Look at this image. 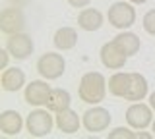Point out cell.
<instances>
[{
  "mask_svg": "<svg viewBox=\"0 0 155 139\" xmlns=\"http://www.w3.org/2000/svg\"><path fill=\"white\" fill-rule=\"evenodd\" d=\"M6 49L10 50L12 58L16 60H27L29 56L33 54V39L27 35V33H14V35H8L6 39Z\"/></svg>",
  "mask_w": 155,
  "mask_h": 139,
  "instance_id": "8",
  "label": "cell"
},
{
  "mask_svg": "<svg viewBox=\"0 0 155 139\" xmlns=\"http://www.w3.org/2000/svg\"><path fill=\"white\" fill-rule=\"evenodd\" d=\"M109 139H136V133L130 128H114L109 131Z\"/></svg>",
  "mask_w": 155,
  "mask_h": 139,
  "instance_id": "20",
  "label": "cell"
},
{
  "mask_svg": "<svg viewBox=\"0 0 155 139\" xmlns=\"http://www.w3.org/2000/svg\"><path fill=\"white\" fill-rule=\"evenodd\" d=\"M149 106H151V108L155 110V91H153L151 95H149Z\"/></svg>",
  "mask_w": 155,
  "mask_h": 139,
  "instance_id": "25",
  "label": "cell"
},
{
  "mask_svg": "<svg viewBox=\"0 0 155 139\" xmlns=\"http://www.w3.org/2000/svg\"><path fill=\"white\" fill-rule=\"evenodd\" d=\"M0 85H2V91H8V93H16L25 85V74L19 68H6L0 75Z\"/></svg>",
  "mask_w": 155,
  "mask_h": 139,
  "instance_id": "13",
  "label": "cell"
},
{
  "mask_svg": "<svg viewBox=\"0 0 155 139\" xmlns=\"http://www.w3.org/2000/svg\"><path fill=\"white\" fill-rule=\"evenodd\" d=\"M25 27V14L21 12L19 6H10L4 8L0 14V31L4 35H14V33H21Z\"/></svg>",
  "mask_w": 155,
  "mask_h": 139,
  "instance_id": "7",
  "label": "cell"
},
{
  "mask_svg": "<svg viewBox=\"0 0 155 139\" xmlns=\"http://www.w3.org/2000/svg\"><path fill=\"white\" fill-rule=\"evenodd\" d=\"M126 122L132 129H145L153 124V108L143 103H132L126 110Z\"/></svg>",
  "mask_w": 155,
  "mask_h": 139,
  "instance_id": "5",
  "label": "cell"
},
{
  "mask_svg": "<svg viewBox=\"0 0 155 139\" xmlns=\"http://www.w3.org/2000/svg\"><path fill=\"white\" fill-rule=\"evenodd\" d=\"M52 126H56V122L51 116L48 108L47 110H43V108L31 110L25 118V128L31 137H47L52 131Z\"/></svg>",
  "mask_w": 155,
  "mask_h": 139,
  "instance_id": "2",
  "label": "cell"
},
{
  "mask_svg": "<svg viewBox=\"0 0 155 139\" xmlns=\"http://www.w3.org/2000/svg\"><path fill=\"white\" fill-rule=\"evenodd\" d=\"M99 56H101L103 66H105V68H109V70H122L124 66H126V58H128V56L118 49V45H116L114 41L105 43V45L101 46Z\"/></svg>",
  "mask_w": 155,
  "mask_h": 139,
  "instance_id": "10",
  "label": "cell"
},
{
  "mask_svg": "<svg viewBox=\"0 0 155 139\" xmlns=\"http://www.w3.org/2000/svg\"><path fill=\"white\" fill-rule=\"evenodd\" d=\"M54 122H56V128L60 129L62 133L72 135V133H76L78 129H80L81 120H80V116H78L72 108H66V110H62V112H56Z\"/></svg>",
  "mask_w": 155,
  "mask_h": 139,
  "instance_id": "14",
  "label": "cell"
},
{
  "mask_svg": "<svg viewBox=\"0 0 155 139\" xmlns=\"http://www.w3.org/2000/svg\"><path fill=\"white\" fill-rule=\"evenodd\" d=\"M78 25L84 31H97L103 25V14H101L97 8H84L80 14H78Z\"/></svg>",
  "mask_w": 155,
  "mask_h": 139,
  "instance_id": "15",
  "label": "cell"
},
{
  "mask_svg": "<svg viewBox=\"0 0 155 139\" xmlns=\"http://www.w3.org/2000/svg\"><path fill=\"white\" fill-rule=\"evenodd\" d=\"M151 135H153V133H151ZM151 135H149V133H143L142 129H140V131L136 133V139H149V137H151Z\"/></svg>",
  "mask_w": 155,
  "mask_h": 139,
  "instance_id": "24",
  "label": "cell"
},
{
  "mask_svg": "<svg viewBox=\"0 0 155 139\" xmlns=\"http://www.w3.org/2000/svg\"><path fill=\"white\" fill-rule=\"evenodd\" d=\"M51 85L43 79H33L31 83L25 85L23 91V99L31 106H47V100L51 97Z\"/></svg>",
  "mask_w": 155,
  "mask_h": 139,
  "instance_id": "9",
  "label": "cell"
},
{
  "mask_svg": "<svg viewBox=\"0 0 155 139\" xmlns=\"http://www.w3.org/2000/svg\"><path fill=\"white\" fill-rule=\"evenodd\" d=\"M151 131H153V137H155V118H153V124H151Z\"/></svg>",
  "mask_w": 155,
  "mask_h": 139,
  "instance_id": "28",
  "label": "cell"
},
{
  "mask_svg": "<svg viewBox=\"0 0 155 139\" xmlns=\"http://www.w3.org/2000/svg\"><path fill=\"white\" fill-rule=\"evenodd\" d=\"M23 128V118L18 110H2L0 114V131L8 137H14L21 131Z\"/></svg>",
  "mask_w": 155,
  "mask_h": 139,
  "instance_id": "11",
  "label": "cell"
},
{
  "mask_svg": "<svg viewBox=\"0 0 155 139\" xmlns=\"http://www.w3.org/2000/svg\"><path fill=\"white\" fill-rule=\"evenodd\" d=\"M107 89H109V81L105 79L103 74H99V71H87L80 79L78 95H80V100H84L87 104H99L105 99Z\"/></svg>",
  "mask_w": 155,
  "mask_h": 139,
  "instance_id": "1",
  "label": "cell"
},
{
  "mask_svg": "<svg viewBox=\"0 0 155 139\" xmlns=\"http://www.w3.org/2000/svg\"><path fill=\"white\" fill-rule=\"evenodd\" d=\"M81 126L91 133L105 131V129L110 126V112L103 106L87 108L84 112V116H81Z\"/></svg>",
  "mask_w": 155,
  "mask_h": 139,
  "instance_id": "6",
  "label": "cell"
},
{
  "mask_svg": "<svg viewBox=\"0 0 155 139\" xmlns=\"http://www.w3.org/2000/svg\"><path fill=\"white\" fill-rule=\"evenodd\" d=\"M109 23L116 29H130L136 23V8L132 2H114L109 8Z\"/></svg>",
  "mask_w": 155,
  "mask_h": 139,
  "instance_id": "4",
  "label": "cell"
},
{
  "mask_svg": "<svg viewBox=\"0 0 155 139\" xmlns=\"http://www.w3.org/2000/svg\"><path fill=\"white\" fill-rule=\"evenodd\" d=\"M52 43H54V46L58 50H72L78 45V31L74 27L64 25L60 29H56L54 37H52Z\"/></svg>",
  "mask_w": 155,
  "mask_h": 139,
  "instance_id": "17",
  "label": "cell"
},
{
  "mask_svg": "<svg viewBox=\"0 0 155 139\" xmlns=\"http://www.w3.org/2000/svg\"><path fill=\"white\" fill-rule=\"evenodd\" d=\"M70 103H72L70 93H68L66 89L56 87V89L51 91V97H48V100H47V108L56 114V112H62V110L70 108Z\"/></svg>",
  "mask_w": 155,
  "mask_h": 139,
  "instance_id": "18",
  "label": "cell"
},
{
  "mask_svg": "<svg viewBox=\"0 0 155 139\" xmlns=\"http://www.w3.org/2000/svg\"><path fill=\"white\" fill-rule=\"evenodd\" d=\"M128 89H130V74L116 71V74L110 75V79H109V91H110V95L124 99L126 93H128Z\"/></svg>",
  "mask_w": 155,
  "mask_h": 139,
  "instance_id": "19",
  "label": "cell"
},
{
  "mask_svg": "<svg viewBox=\"0 0 155 139\" xmlns=\"http://www.w3.org/2000/svg\"><path fill=\"white\" fill-rule=\"evenodd\" d=\"M147 91H149L147 79H145L142 74H138V71H132V74H130V89H128V93H126L124 100H130V103L143 100L147 97Z\"/></svg>",
  "mask_w": 155,
  "mask_h": 139,
  "instance_id": "12",
  "label": "cell"
},
{
  "mask_svg": "<svg viewBox=\"0 0 155 139\" xmlns=\"http://www.w3.org/2000/svg\"><path fill=\"white\" fill-rule=\"evenodd\" d=\"M128 2H132V4H145L147 0H128Z\"/></svg>",
  "mask_w": 155,
  "mask_h": 139,
  "instance_id": "27",
  "label": "cell"
},
{
  "mask_svg": "<svg viewBox=\"0 0 155 139\" xmlns=\"http://www.w3.org/2000/svg\"><path fill=\"white\" fill-rule=\"evenodd\" d=\"M10 2H12V4H16V6H21V4H25L27 0H10Z\"/></svg>",
  "mask_w": 155,
  "mask_h": 139,
  "instance_id": "26",
  "label": "cell"
},
{
  "mask_svg": "<svg viewBox=\"0 0 155 139\" xmlns=\"http://www.w3.org/2000/svg\"><path fill=\"white\" fill-rule=\"evenodd\" d=\"M116 45H118V49L124 52L126 56H134V54H138L140 52V46H142V41L138 39V35L136 33H132V31H122V33H118V35L113 39Z\"/></svg>",
  "mask_w": 155,
  "mask_h": 139,
  "instance_id": "16",
  "label": "cell"
},
{
  "mask_svg": "<svg viewBox=\"0 0 155 139\" xmlns=\"http://www.w3.org/2000/svg\"><path fill=\"white\" fill-rule=\"evenodd\" d=\"M89 2H91V0H68V4L74 6V8H87Z\"/></svg>",
  "mask_w": 155,
  "mask_h": 139,
  "instance_id": "23",
  "label": "cell"
},
{
  "mask_svg": "<svg viewBox=\"0 0 155 139\" xmlns=\"http://www.w3.org/2000/svg\"><path fill=\"white\" fill-rule=\"evenodd\" d=\"M37 71L41 77L51 79V81L62 77L66 71L64 56L58 54V52H45V54H41L37 60Z\"/></svg>",
  "mask_w": 155,
  "mask_h": 139,
  "instance_id": "3",
  "label": "cell"
},
{
  "mask_svg": "<svg viewBox=\"0 0 155 139\" xmlns=\"http://www.w3.org/2000/svg\"><path fill=\"white\" fill-rule=\"evenodd\" d=\"M142 25H143L145 33H149V35H153V37H155V8H153V10H149V12L143 16Z\"/></svg>",
  "mask_w": 155,
  "mask_h": 139,
  "instance_id": "21",
  "label": "cell"
},
{
  "mask_svg": "<svg viewBox=\"0 0 155 139\" xmlns=\"http://www.w3.org/2000/svg\"><path fill=\"white\" fill-rule=\"evenodd\" d=\"M10 50L8 49H2L0 50V70H6L8 68V62H10Z\"/></svg>",
  "mask_w": 155,
  "mask_h": 139,
  "instance_id": "22",
  "label": "cell"
}]
</instances>
